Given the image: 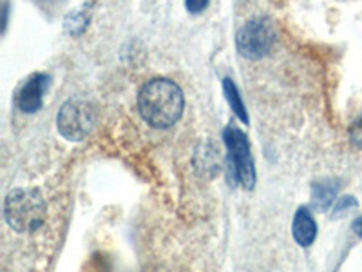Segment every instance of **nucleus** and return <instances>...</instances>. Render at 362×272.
Instances as JSON below:
<instances>
[{
  "mask_svg": "<svg viewBox=\"0 0 362 272\" xmlns=\"http://www.w3.org/2000/svg\"><path fill=\"white\" fill-rule=\"evenodd\" d=\"M138 108L141 118L156 129H169L183 115L185 96L176 82L169 79L148 80L140 91Z\"/></svg>",
  "mask_w": 362,
  "mask_h": 272,
  "instance_id": "f257e3e1",
  "label": "nucleus"
},
{
  "mask_svg": "<svg viewBox=\"0 0 362 272\" xmlns=\"http://www.w3.org/2000/svg\"><path fill=\"white\" fill-rule=\"evenodd\" d=\"M45 200L40 191L18 187L9 191L4 200V218L13 231L35 232L44 225Z\"/></svg>",
  "mask_w": 362,
  "mask_h": 272,
  "instance_id": "f03ea898",
  "label": "nucleus"
},
{
  "mask_svg": "<svg viewBox=\"0 0 362 272\" xmlns=\"http://www.w3.org/2000/svg\"><path fill=\"white\" fill-rule=\"evenodd\" d=\"M276 26L270 18L257 17L248 21L235 35V47L239 55L248 60H261L276 47Z\"/></svg>",
  "mask_w": 362,
  "mask_h": 272,
  "instance_id": "7ed1b4c3",
  "label": "nucleus"
},
{
  "mask_svg": "<svg viewBox=\"0 0 362 272\" xmlns=\"http://www.w3.org/2000/svg\"><path fill=\"white\" fill-rule=\"evenodd\" d=\"M226 149H228V164H230L232 180L241 183L245 189H254L255 186V165L250 153L248 138L241 129L228 125L223 132Z\"/></svg>",
  "mask_w": 362,
  "mask_h": 272,
  "instance_id": "20e7f679",
  "label": "nucleus"
},
{
  "mask_svg": "<svg viewBox=\"0 0 362 272\" xmlns=\"http://www.w3.org/2000/svg\"><path fill=\"white\" fill-rule=\"evenodd\" d=\"M96 124V109L86 100H69L57 116L58 132L69 142L83 140Z\"/></svg>",
  "mask_w": 362,
  "mask_h": 272,
  "instance_id": "39448f33",
  "label": "nucleus"
},
{
  "mask_svg": "<svg viewBox=\"0 0 362 272\" xmlns=\"http://www.w3.org/2000/svg\"><path fill=\"white\" fill-rule=\"evenodd\" d=\"M51 76L47 73H33L18 87L17 95H15V106L18 111L33 115L40 111L44 106V96L49 89Z\"/></svg>",
  "mask_w": 362,
  "mask_h": 272,
  "instance_id": "423d86ee",
  "label": "nucleus"
},
{
  "mask_svg": "<svg viewBox=\"0 0 362 272\" xmlns=\"http://www.w3.org/2000/svg\"><path fill=\"white\" fill-rule=\"evenodd\" d=\"M293 239L300 247H310L317 238V223L308 207H299L292 222Z\"/></svg>",
  "mask_w": 362,
  "mask_h": 272,
  "instance_id": "0eeeda50",
  "label": "nucleus"
},
{
  "mask_svg": "<svg viewBox=\"0 0 362 272\" xmlns=\"http://www.w3.org/2000/svg\"><path fill=\"white\" fill-rule=\"evenodd\" d=\"M339 193L337 180H321L312 186V207L317 210H326L335 202Z\"/></svg>",
  "mask_w": 362,
  "mask_h": 272,
  "instance_id": "6e6552de",
  "label": "nucleus"
},
{
  "mask_svg": "<svg viewBox=\"0 0 362 272\" xmlns=\"http://www.w3.org/2000/svg\"><path fill=\"white\" fill-rule=\"evenodd\" d=\"M223 91H225L226 102H228V106L232 108V111L235 113V116H238V118L241 120L243 124H248L247 108H245L243 98L239 96V91H238V87H235L234 80H230V79L223 80Z\"/></svg>",
  "mask_w": 362,
  "mask_h": 272,
  "instance_id": "1a4fd4ad",
  "label": "nucleus"
},
{
  "mask_svg": "<svg viewBox=\"0 0 362 272\" xmlns=\"http://www.w3.org/2000/svg\"><path fill=\"white\" fill-rule=\"evenodd\" d=\"M87 26H89V15L86 13V8L74 9V11H71L67 15L66 21H64V28H66V31L71 37L82 35L87 29Z\"/></svg>",
  "mask_w": 362,
  "mask_h": 272,
  "instance_id": "9d476101",
  "label": "nucleus"
},
{
  "mask_svg": "<svg viewBox=\"0 0 362 272\" xmlns=\"http://www.w3.org/2000/svg\"><path fill=\"white\" fill-rule=\"evenodd\" d=\"M357 207V200L354 196H342L337 200V203L334 205V216H342L346 210L355 209Z\"/></svg>",
  "mask_w": 362,
  "mask_h": 272,
  "instance_id": "9b49d317",
  "label": "nucleus"
},
{
  "mask_svg": "<svg viewBox=\"0 0 362 272\" xmlns=\"http://www.w3.org/2000/svg\"><path fill=\"white\" fill-rule=\"evenodd\" d=\"M209 2L210 0H185V8L187 11L192 13V15H198V13L205 11Z\"/></svg>",
  "mask_w": 362,
  "mask_h": 272,
  "instance_id": "f8f14e48",
  "label": "nucleus"
},
{
  "mask_svg": "<svg viewBox=\"0 0 362 272\" xmlns=\"http://www.w3.org/2000/svg\"><path fill=\"white\" fill-rule=\"evenodd\" d=\"M350 135H351V142H354L357 147H362V116L354 124Z\"/></svg>",
  "mask_w": 362,
  "mask_h": 272,
  "instance_id": "ddd939ff",
  "label": "nucleus"
},
{
  "mask_svg": "<svg viewBox=\"0 0 362 272\" xmlns=\"http://www.w3.org/2000/svg\"><path fill=\"white\" fill-rule=\"evenodd\" d=\"M351 227H354L355 234H357L358 238H362V216H358V218L355 220L354 225H351Z\"/></svg>",
  "mask_w": 362,
  "mask_h": 272,
  "instance_id": "4468645a",
  "label": "nucleus"
}]
</instances>
